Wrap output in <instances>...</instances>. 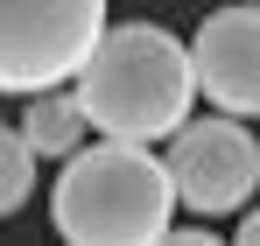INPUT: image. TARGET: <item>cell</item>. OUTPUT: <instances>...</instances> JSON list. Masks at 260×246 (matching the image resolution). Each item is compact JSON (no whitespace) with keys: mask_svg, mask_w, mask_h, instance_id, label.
Instances as JSON below:
<instances>
[{"mask_svg":"<svg viewBox=\"0 0 260 246\" xmlns=\"http://www.w3.org/2000/svg\"><path fill=\"white\" fill-rule=\"evenodd\" d=\"M176 176L148 155V141L99 134L91 148L63 155V176L49 183V225L85 246H155L176 225Z\"/></svg>","mask_w":260,"mask_h":246,"instance_id":"7a4b0ae2","label":"cell"},{"mask_svg":"<svg viewBox=\"0 0 260 246\" xmlns=\"http://www.w3.org/2000/svg\"><path fill=\"white\" fill-rule=\"evenodd\" d=\"M21 134L36 141V155H78L91 134V113L85 99H78V78L71 84H49V91H28V113H21Z\"/></svg>","mask_w":260,"mask_h":246,"instance_id":"8992f818","label":"cell"},{"mask_svg":"<svg viewBox=\"0 0 260 246\" xmlns=\"http://www.w3.org/2000/svg\"><path fill=\"white\" fill-rule=\"evenodd\" d=\"M169 176L176 197L197 211V218H225V211H246L260 190V141L239 127V113H218V120H183L169 134Z\"/></svg>","mask_w":260,"mask_h":246,"instance_id":"277c9868","label":"cell"},{"mask_svg":"<svg viewBox=\"0 0 260 246\" xmlns=\"http://www.w3.org/2000/svg\"><path fill=\"white\" fill-rule=\"evenodd\" d=\"M190 56H197V91L218 113L260 120V0L204 14L190 36Z\"/></svg>","mask_w":260,"mask_h":246,"instance_id":"5b68a950","label":"cell"},{"mask_svg":"<svg viewBox=\"0 0 260 246\" xmlns=\"http://www.w3.org/2000/svg\"><path fill=\"white\" fill-rule=\"evenodd\" d=\"M106 36V0H0V91H49L85 71Z\"/></svg>","mask_w":260,"mask_h":246,"instance_id":"3957f363","label":"cell"},{"mask_svg":"<svg viewBox=\"0 0 260 246\" xmlns=\"http://www.w3.org/2000/svg\"><path fill=\"white\" fill-rule=\"evenodd\" d=\"M78 99L91 113V134L169 141L197 99V56L183 36L155 28V21H106L99 49L78 71Z\"/></svg>","mask_w":260,"mask_h":246,"instance_id":"6da1fadb","label":"cell"},{"mask_svg":"<svg viewBox=\"0 0 260 246\" xmlns=\"http://www.w3.org/2000/svg\"><path fill=\"white\" fill-rule=\"evenodd\" d=\"M239 239H253V246H260V204L246 211V218H239Z\"/></svg>","mask_w":260,"mask_h":246,"instance_id":"ba28073f","label":"cell"},{"mask_svg":"<svg viewBox=\"0 0 260 246\" xmlns=\"http://www.w3.org/2000/svg\"><path fill=\"white\" fill-rule=\"evenodd\" d=\"M28 197H36V141L21 127H0V218H14Z\"/></svg>","mask_w":260,"mask_h":246,"instance_id":"52a82bcc","label":"cell"}]
</instances>
